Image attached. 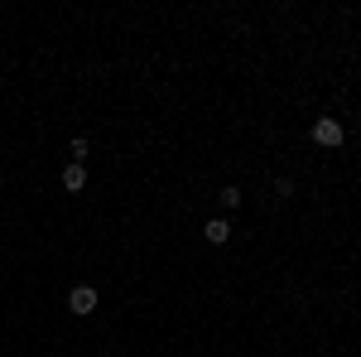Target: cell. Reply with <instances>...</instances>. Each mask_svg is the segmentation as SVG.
I'll return each instance as SVG.
<instances>
[{
    "instance_id": "obj_1",
    "label": "cell",
    "mask_w": 361,
    "mask_h": 357,
    "mask_svg": "<svg viewBox=\"0 0 361 357\" xmlns=\"http://www.w3.org/2000/svg\"><path fill=\"white\" fill-rule=\"evenodd\" d=\"M342 136H347V131H342V121H337V116H318V121H313V140H318L323 150H337Z\"/></svg>"
},
{
    "instance_id": "obj_2",
    "label": "cell",
    "mask_w": 361,
    "mask_h": 357,
    "mask_svg": "<svg viewBox=\"0 0 361 357\" xmlns=\"http://www.w3.org/2000/svg\"><path fill=\"white\" fill-rule=\"evenodd\" d=\"M68 309H73L78 319H87V314L97 309V290H92V285H73V290H68Z\"/></svg>"
},
{
    "instance_id": "obj_3",
    "label": "cell",
    "mask_w": 361,
    "mask_h": 357,
    "mask_svg": "<svg viewBox=\"0 0 361 357\" xmlns=\"http://www.w3.org/2000/svg\"><path fill=\"white\" fill-rule=\"evenodd\" d=\"M202 237H207L212 247H226V242H231V222H226V218H212L207 227H202Z\"/></svg>"
},
{
    "instance_id": "obj_4",
    "label": "cell",
    "mask_w": 361,
    "mask_h": 357,
    "mask_svg": "<svg viewBox=\"0 0 361 357\" xmlns=\"http://www.w3.org/2000/svg\"><path fill=\"white\" fill-rule=\"evenodd\" d=\"M63 189H68V193H82L87 189V169L82 165H68V169H63Z\"/></svg>"
},
{
    "instance_id": "obj_5",
    "label": "cell",
    "mask_w": 361,
    "mask_h": 357,
    "mask_svg": "<svg viewBox=\"0 0 361 357\" xmlns=\"http://www.w3.org/2000/svg\"><path fill=\"white\" fill-rule=\"evenodd\" d=\"M217 198H222V208H241V189H236V184H226Z\"/></svg>"
},
{
    "instance_id": "obj_6",
    "label": "cell",
    "mask_w": 361,
    "mask_h": 357,
    "mask_svg": "<svg viewBox=\"0 0 361 357\" xmlns=\"http://www.w3.org/2000/svg\"><path fill=\"white\" fill-rule=\"evenodd\" d=\"M68 155H73V165H82V160H87V140L78 136V140H73V145H68Z\"/></svg>"
},
{
    "instance_id": "obj_7",
    "label": "cell",
    "mask_w": 361,
    "mask_h": 357,
    "mask_svg": "<svg viewBox=\"0 0 361 357\" xmlns=\"http://www.w3.org/2000/svg\"><path fill=\"white\" fill-rule=\"evenodd\" d=\"M275 198H294V179H289V174L275 179Z\"/></svg>"
},
{
    "instance_id": "obj_8",
    "label": "cell",
    "mask_w": 361,
    "mask_h": 357,
    "mask_svg": "<svg viewBox=\"0 0 361 357\" xmlns=\"http://www.w3.org/2000/svg\"><path fill=\"white\" fill-rule=\"evenodd\" d=\"M106 357H111V353H106Z\"/></svg>"
}]
</instances>
